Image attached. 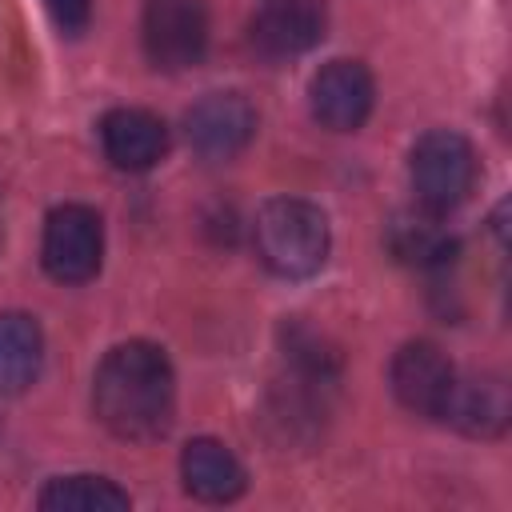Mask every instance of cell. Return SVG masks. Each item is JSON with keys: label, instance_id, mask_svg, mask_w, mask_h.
Instances as JSON below:
<instances>
[{"label": "cell", "instance_id": "obj_9", "mask_svg": "<svg viewBox=\"0 0 512 512\" xmlns=\"http://www.w3.org/2000/svg\"><path fill=\"white\" fill-rule=\"evenodd\" d=\"M392 392L396 400L416 412V416H440L448 404V392L456 384V372L448 364V356L428 344V340H412L392 356Z\"/></svg>", "mask_w": 512, "mask_h": 512}, {"label": "cell", "instance_id": "obj_10", "mask_svg": "<svg viewBox=\"0 0 512 512\" xmlns=\"http://www.w3.org/2000/svg\"><path fill=\"white\" fill-rule=\"evenodd\" d=\"M100 144L120 172H148L168 152V128L148 108H112L100 120Z\"/></svg>", "mask_w": 512, "mask_h": 512}, {"label": "cell", "instance_id": "obj_11", "mask_svg": "<svg viewBox=\"0 0 512 512\" xmlns=\"http://www.w3.org/2000/svg\"><path fill=\"white\" fill-rule=\"evenodd\" d=\"M388 252L408 268H444L456 256V236L440 224L432 208H400L384 228Z\"/></svg>", "mask_w": 512, "mask_h": 512}, {"label": "cell", "instance_id": "obj_12", "mask_svg": "<svg viewBox=\"0 0 512 512\" xmlns=\"http://www.w3.org/2000/svg\"><path fill=\"white\" fill-rule=\"evenodd\" d=\"M180 476H184V488L196 496V500H208V504H224V500H236L248 484L244 476V464L236 460V452L212 436H200V440H188L184 452H180Z\"/></svg>", "mask_w": 512, "mask_h": 512}, {"label": "cell", "instance_id": "obj_8", "mask_svg": "<svg viewBox=\"0 0 512 512\" xmlns=\"http://www.w3.org/2000/svg\"><path fill=\"white\" fill-rule=\"evenodd\" d=\"M324 4L320 0H268L252 16V48L264 60H292L312 52L324 40Z\"/></svg>", "mask_w": 512, "mask_h": 512}, {"label": "cell", "instance_id": "obj_6", "mask_svg": "<svg viewBox=\"0 0 512 512\" xmlns=\"http://www.w3.org/2000/svg\"><path fill=\"white\" fill-rule=\"evenodd\" d=\"M312 116L332 132H356L376 100L372 72L360 60H328L308 84Z\"/></svg>", "mask_w": 512, "mask_h": 512}, {"label": "cell", "instance_id": "obj_15", "mask_svg": "<svg viewBox=\"0 0 512 512\" xmlns=\"http://www.w3.org/2000/svg\"><path fill=\"white\" fill-rule=\"evenodd\" d=\"M128 504V492L104 476H60L40 492L48 512H124Z\"/></svg>", "mask_w": 512, "mask_h": 512}, {"label": "cell", "instance_id": "obj_4", "mask_svg": "<svg viewBox=\"0 0 512 512\" xmlns=\"http://www.w3.org/2000/svg\"><path fill=\"white\" fill-rule=\"evenodd\" d=\"M140 36L160 72H184L208 48V8L204 0H148Z\"/></svg>", "mask_w": 512, "mask_h": 512}, {"label": "cell", "instance_id": "obj_3", "mask_svg": "<svg viewBox=\"0 0 512 512\" xmlns=\"http://www.w3.org/2000/svg\"><path fill=\"white\" fill-rule=\"evenodd\" d=\"M408 176L416 188V200L432 212H452L456 204L468 200L476 184V152L460 132L432 128L416 140Z\"/></svg>", "mask_w": 512, "mask_h": 512}, {"label": "cell", "instance_id": "obj_1", "mask_svg": "<svg viewBox=\"0 0 512 512\" xmlns=\"http://www.w3.org/2000/svg\"><path fill=\"white\" fill-rule=\"evenodd\" d=\"M92 404L100 424L120 440L164 436L176 408V372L164 348L148 340L116 344L96 368Z\"/></svg>", "mask_w": 512, "mask_h": 512}, {"label": "cell", "instance_id": "obj_7", "mask_svg": "<svg viewBox=\"0 0 512 512\" xmlns=\"http://www.w3.org/2000/svg\"><path fill=\"white\" fill-rule=\"evenodd\" d=\"M184 132L204 160H232L256 132V108L240 92H208L188 108Z\"/></svg>", "mask_w": 512, "mask_h": 512}, {"label": "cell", "instance_id": "obj_14", "mask_svg": "<svg viewBox=\"0 0 512 512\" xmlns=\"http://www.w3.org/2000/svg\"><path fill=\"white\" fill-rule=\"evenodd\" d=\"M44 364V332L28 312H0V396L24 392Z\"/></svg>", "mask_w": 512, "mask_h": 512}, {"label": "cell", "instance_id": "obj_5", "mask_svg": "<svg viewBox=\"0 0 512 512\" xmlns=\"http://www.w3.org/2000/svg\"><path fill=\"white\" fill-rule=\"evenodd\" d=\"M100 256H104V228L88 204H60L48 212L40 260L52 280L84 284L100 272Z\"/></svg>", "mask_w": 512, "mask_h": 512}, {"label": "cell", "instance_id": "obj_2", "mask_svg": "<svg viewBox=\"0 0 512 512\" xmlns=\"http://www.w3.org/2000/svg\"><path fill=\"white\" fill-rule=\"evenodd\" d=\"M260 264L280 280H304L328 260V216L296 196H276L252 224Z\"/></svg>", "mask_w": 512, "mask_h": 512}, {"label": "cell", "instance_id": "obj_16", "mask_svg": "<svg viewBox=\"0 0 512 512\" xmlns=\"http://www.w3.org/2000/svg\"><path fill=\"white\" fill-rule=\"evenodd\" d=\"M44 8L64 36H80L92 20V0H44Z\"/></svg>", "mask_w": 512, "mask_h": 512}, {"label": "cell", "instance_id": "obj_13", "mask_svg": "<svg viewBox=\"0 0 512 512\" xmlns=\"http://www.w3.org/2000/svg\"><path fill=\"white\" fill-rule=\"evenodd\" d=\"M508 412H512L508 408V388H504L500 376H472V380H460L456 376L440 420L456 424L468 436L492 440V436H500L508 428Z\"/></svg>", "mask_w": 512, "mask_h": 512}]
</instances>
